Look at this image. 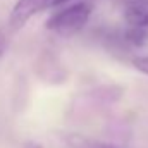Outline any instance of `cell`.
Listing matches in <instances>:
<instances>
[{
    "label": "cell",
    "mask_w": 148,
    "mask_h": 148,
    "mask_svg": "<svg viewBox=\"0 0 148 148\" xmlns=\"http://www.w3.org/2000/svg\"><path fill=\"white\" fill-rule=\"evenodd\" d=\"M91 14H93V3L76 2V3L67 5V7H62L55 14H52L50 19L47 21L45 28L55 35L69 36V35L81 31L88 24Z\"/></svg>",
    "instance_id": "1"
},
{
    "label": "cell",
    "mask_w": 148,
    "mask_h": 148,
    "mask_svg": "<svg viewBox=\"0 0 148 148\" xmlns=\"http://www.w3.org/2000/svg\"><path fill=\"white\" fill-rule=\"evenodd\" d=\"M67 2L69 0H17L16 5L12 7L10 17H9V24L14 29H21L36 14L47 10V9L67 3Z\"/></svg>",
    "instance_id": "2"
},
{
    "label": "cell",
    "mask_w": 148,
    "mask_h": 148,
    "mask_svg": "<svg viewBox=\"0 0 148 148\" xmlns=\"http://www.w3.org/2000/svg\"><path fill=\"white\" fill-rule=\"evenodd\" d=\"M36 73L41 79H45L47 83H62L67 73L64 69V66L59 62L57 57H53L52 53H43L38 59L36 64Z\"/></svg>",
    "instance_id": "3"
},
{
    "label": "cell",
    "mask_w": 148,
    "mask_h": 148,
    "mask_svg": "<svg viewBox=\"0 0 148 148\" xmlns=\"http://www.w3.org/2000/svg\"><path fill=\"white\" fill-rule=\"evenodd\" d=\"M122 14L129 26L148 28V0H119Z\"/></svg>",
    "instance_id": "4"
},
{
    "label": "cell",
    "mask_w": 148,
    "mask_h": 148,
    "mask_svg": "<svg viewBox=\"0 0 148 148\" xmlns=\"http://www.w3.org/2000/svg\"><path fill=\"white\" fill-rule=\"evenodd\" d=\"M66 145L69 148H115L112 145L102 143V141L93 140V138L81 136V134H67L66 136Z\"/></svg>",
    "instance_id": "5"
},
{
    "label": "cell",
    "mask_w": 148,
    "mask_h": 148,
    "mask_svg": "<svg viewBox=\"0 0 148 148\" xmlns=\"http://www.w3.org/2000/svg\"><path fill=\"white\" fill-rule=\"evenodd\" d=\"M124 41L140 48L148 43V31L147 28H138V26H129L124 31Z\"/></svg>",
    "instance_id": "6"
},
{
    "label": "cell",
    "mask_w": 148,
    "mask_h": 148,
    "mask_svg": "<svg viewBox=\"0 0 148 148\" xmlns=\"http://www.w3.org/2000/svg\"><path fill=\"white\" fill-rule=\"evenodd\" d=\"M133 66H134L140 73H143V74L148 76V55H145V57H136V59L133 60Z\"/></svg>",
    "instance_id": "7"
},
{
    "label": "cell",
    "mask_w": 148,
    "mask_h": 148,
    "mask_svg": "<svg viewBox=\"0 0 148 148\" xmlns=\"http://www.w3.org/2000/svg\"><path fill=\"white\" fill-rule=\"evenodd\" d=\"M7 47H9V38L5 36L3 33H0V59H2L3 53L7 52Z\"/></svg>",
    "instance_id": "8"
},
{
    "label": "cell",
    "mask_w": 148,
    "mask_h": 148,
    "mask_svg": "<svg viewBox=\"0 0 148 148\" xmlns=\"http://www.w3.org/2000/svg\"><path fill=\"white\" fill-rule=\"evenodd\" d=\"M24 148H41V145H38V143H35V141H29V143L24 145Z\"/></svg>",
    "instance_id": "9"
}]
</instances>
